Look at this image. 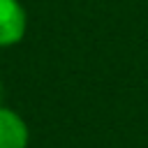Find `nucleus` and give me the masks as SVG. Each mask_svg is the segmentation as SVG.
<instances>
[{
  "instance_id": "f257e3e1",
  "label": "nucleus",
  "mask_w": 148,
  "mask_h": 148,
  "mask_svg": "<svg viewBox=\"0 0 148 148\" xmlns=\"http://www.w3.org/2000/svg\"><path fill=\"white\" fill-rule=\"evenodd\" d=\"M28 28L25 9L18 0H0V46H12L23 39Z\"/></svg>"
},
{
  "instance_id": "f03ea898",
  "label": "nucleus",
  "mask_w": 148,
  "mask_h": 148,
  "mask_svg": "<svg viewBox=\"0 0 148 148\" xmlns=\"http://www.w3.org/2000/svg\"><path fill=\"white\" fill-rule=\"evenodd\" d=\"M25 146H28V125L16 111L0 106V148H25Z\"/></svg>"
}]
</instances>
